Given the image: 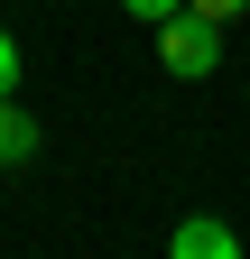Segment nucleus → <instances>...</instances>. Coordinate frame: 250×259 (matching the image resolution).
<instances>
[{"mask_svg": "<svg viewBox=\"0 0 250 259\" xmlns=\"http://www.w3.org/2000/svg\"><path fill=\"white\" fill-rule=\"evenodd\" d=\"M185 10H204V19H223V28H232V19L250 10V0H185Z\"/></svg>", "mask_w": 250, "mask_h": 259, "instance_id": "nucleus-6", "label": "nucleus"}, {"mask_svg": "<svg viewBox=\"0 0 250 259\" xmlns=\"http://www.w3.org/2000/svg\"><path fill=\"white\" fill-rule=\"evenodd\" d=\"M241 102H250V83H241Z\"/></svg>", "mask_w": 250, "mask_h": 259, "instance_id": "nucleus-7", "label": "nucleus"}, {"mask_svg": "<svg viewBox=\"0 0 250 259\" xmlns=\"http://www.w3.org/2000/svg\"><path fill=\"white\" fill-rule=\"evenodd\" d=\"M158 65H167L176 83H204L213 65H223V19H204V10L158 19Z\"/></svg>", "mask_w": 250, "mask_h": 259, "instance_id": "nucleus-1", "label": "nucleus"}, {"mask_svg": "<svg viewBox=\"0 0 250 259\" xmlns=\"http://www.w3.org/2000/svg\"><path fill=\"white\" fill-rule=\"evenodd\" d=\"M120 10H130L139 28H158V19H176V10H185V0H120Z\"/></svg>", "mask_w": 250, "mask_h": 259, "instance_id": "nucleus-5", "label": "nucleus"}, {"mask_svg": "<svg viewBox=\"0 0 250 259\" xmlns=\"http://www.w3.org/2000/svg\"><path fill=\"white\" fill-rule=\"evenodd\" d=\"M28 157H37V120H28L19 93H10V102H0V167H28Z\"/></svg>", "mask_w": 250, "mask_h": 259, "instance_id": "nucleus-3", "label": "nucleus"}, {"mask_svg": "<svg viewBox=\"0 0 250 259\" xmlns=\"http://www.w3.org/2000/svg\"><path fill=\"white\" fill-rule=\"evenodd\" d=\"M10 93H19V37L0 28V102H10Z\"/></svg>", "mask_w": 250, "mask_h": 259, "instance_id": "nucleus-4", "label": "nucleus"}, {"mask_svg": "<svg viewBox=\"0 0 250 259\" xmlns=\"http://www.w3.org/2000/svg\"><path fill=\"white\" fill-rule=\"evenodd\" d=\"M167 250H176V259H241V232L213 222V213H185L176 232H167Z\"/></svg>", "mask_w": 250, "mask_h": 259, "instance_id": "nucleus-2", "label": "nucleus"}]
</instances>
